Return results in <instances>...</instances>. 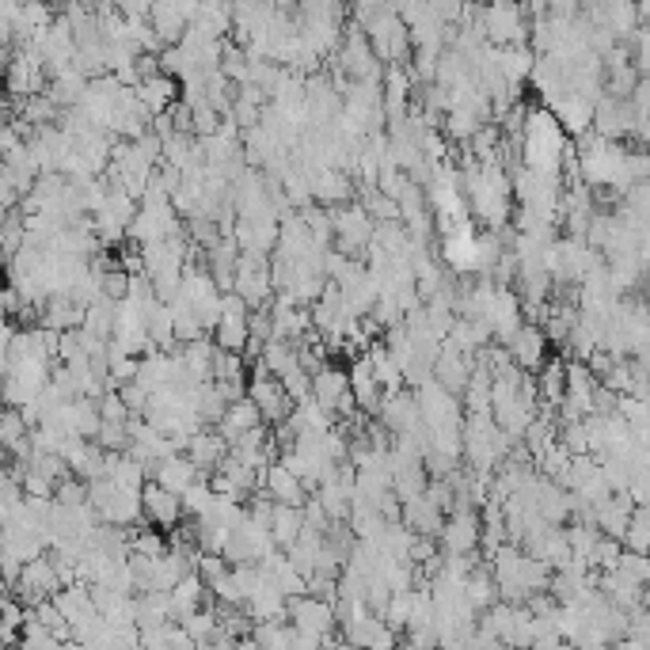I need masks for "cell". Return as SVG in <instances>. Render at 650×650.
Instances as JSON below:
<instances>
[{
	"label": "cell",
	"instance_id": "ba28073f",
	"mask_svg": "<svg viewBox=\"0 0 650 650\" xmlns=\"http://www.w3.org/2000/svg\"><path fill=\"white\" fill-rule=\"evenodd\" d=\"M380 426L388 430L392 437H408L414 430H422V408L419 396L400 388V392L385 396V408H380Z\"/></svg>",
	"mask_w": 650,
	"mask_h": 650
},
{
	"label": "cell",
	"instance_id": "9c48e42d",
	"mask_svg": "<svg viewBox=\"0 0 650 650\" xmlns=\"http://www.w3.org/2000/svg\"><path fill=\"white\" fill-rule=\"evenodd\" d=\"M442 259L457 274H479V232L472 225L442 232Z\"/></svg>",
	"mask_w": 650,
	"mask_h": 650
},
{
	"label": "cell",
	"instance_id": "e0dca14e",
	"mask_svg": "<svg viewBox=\"0 0 650 650\" xmlns=\"http://www.w3.org/2000/svg\"><path fill=\"white\" fill-rule=\"evenodd\" d=\"M445 517H449V514H445L442 506H434L426 494L403 506V525H408L414 536H426V540H437V536H442Z\"/></svg>",
	"mask_w": 650,
	"mask_h": 650
},
{
	"label": "cell",
	"instance_id": "603a6c76",
	"mask_svg": "<svg viewBox=\"0 0 650 650\" xmlns=\"http://www.w3.org/2000/svg\"><path fill=\"white\" fill-rule=\"evenodd\" d=\"M305 510L300 506H278L274 510V544H278V551H289L294 544L300 540V533H305Z\"/></svg>",
	"mask_w": 650,
	"mask_h": 650
},
{
	"label": "cell",
	"instance_id": "d4e9b609",
	"mask_svg": "<svg viewBox=\"0 0 650 650\" xmlns=\"http://www.w3.org/2000/svg\"><path fill=\"white\" fill-rule=\"evenodd\" d=\"M100 414H103V422H107V426H126V422H129V408L122 403L118 392L103 396V400H100Z\"/></svg>",
	"mask_w": 650,
	"mask_h": 650
},
{
	"label": "cell",
	"instance_id": "5b68a950",
	"mask_svg": "<svg viewBox=\"0 0 650 650\" xmlns=\"http://www.w3.org/2000/svg\"><path fill=\"white\" fill-rule=\"evenodd\" d=\"M232 294L248 300V308H266V297L274 294V278H271V255H259V251H243L240 266H237V286Z\"/></svg>",
	"mask_w": 650,
	"mask_h": 650
},
{
	"label": "cell",
	"instance_id": "cb8c5ba5",
	"mask_svg": "<svg viewBox=\"0 0 650 650\" xmlns=\"http://www.w3.org/2000/svg\"><path fill=\"white\" fill-rule=\"evenodd\" d=\"M624 544H628V551H643V556H650V510L647 506L636 510V517H631Z\"/></svg>",
	"mask_w": 650,
	"mask_h": 650
},
{
	"label": "cell",
	"instance_id": "3957f363",
	"mask_svg": "<svg viewBox=\"0 0 650 650\" xmlns=\"http://www.w3.org/2000/svg\"><path fill=\"white\" fill-rule=\"evenodd\" d=\"M331 217H335V251L365 263V255H369V248H373V237H377V225H373L369 209H365L362 202H351V206L335 209Z\"/></svg>",
	"mask_w": 650,
	"mask_h": 650
},
{
	"label": "cell",
	"instance_id": "4316f807",
	"mask_svg": "<svg viewBox=\"0 0 650 650\" xmlns=\"http://www.w3.org/2000/svg\"><path fill=\"white\" fill-rule=\"evenodd\" d=\"M556 650H579V647H574V643H559Z\"/></svg>",
	"mask_w": 650,
	"mask_h": 650
},
{
	"label": "cell",
	"instance_id": "7a4b0ae2",
	"mask_svg": "<svg viewBox=\"0 0 650 650\" xmlns=\"http://www.w3.org/2000/svg\"><path fill=\"white\" fill-rule=\"evenodd\" d=\"M479 27H483L487 43L499 46V50H506V46H525L533 38L529 8H517V4L479 8Z\"/></svg>",
	"mask_w": 650,
	"mask_h": 650
},
{
	"label": "cell",
	"instance_id": "5bb4252c",
	"mask_svg": "<svg viewBox=\"0 0 650 650\" xmlns=\"http://www.w3.org/2000/svg\"><path fill=\"white\" fill-rule=\"evenodd\" d=\"M198 479H202V472L194 468V460L186 457V453H179V457H168V460H160V465L152 468L149 483H160L164 491H172V494L183 499V494L191 491Z\"/></svg>",
	"mask_w": 650,
	"mask_h": 650
},
{
	"label": "cell",
	"instance_id": "2e32d148",
	"mask_svg": "<svg viewBox=\"0 0 650 650\" xmlns=\"http://www.w3.org/2000/svg\"><path fill=\"white\" fill-rule=\"evenodd\" d=\"M84 312L88 308L84 305H77L72 297H50L43 305V323L38 328H46V331H54V335H65V331H80L84 328Z\"/></svg>",
	"mask_w": 650,
	"mask_h": 650
},
{
	"label": "cell",
	"instance_id": "d6986e66",
	"mask_svg": "<svg viewBox=\"0 0 650 650\" xmlns=\"http://www.w3.org/2000/svg\"><path fill=\"white\" fill-rule=\"evenodd\" d=\"M263 426V414H259V408L251 400H240V403H232L229 411H225V419L217 422V434L229 442V449L240 442V437H248L251 430H259Z\"/></svg>",
	"mask_w": 650,
	"mask_h": 650
},
{
	"label": "cell",
	"instance_id": "30bf717a",
	"mask_svg": "<svg viewBox=\"0 0 650 650\" xmlns=\"http://www.w3.org/2000/svg\"><path fill=\"white\" fill-rule=\"evenodd\" d=\"M472 373H476V357L460 354L457 346H449V343L442 346V354H437V362H434V380L445 392L465 396L468 385H472Z\"/></svg>",
	"mask_w": 650,
	"mask_h": 650
},
{
	"label": "cell",
	"instance_id": "52a82bcc",
	"mask_svg": "<svg viewBox=\"0 0 650 650\" xmlns=\"http://www.w3.org/2000/svg\"><path fill=\"white\" fill-rule=\"evenodd\" d=\"M248 400L259 408L263 422H286L297 408V403L286 396V388H282V380L271 377L259 362H255V377H251V388H248Z\"/></svg>",
	"mask_w": 650,
	"mask_h": 650
},
{
	"label": "cell",
	"instance_id": "4fadbf2b",
	"mask_svg": "<svg viewBox=\"0 0 650 650\" xmlns=\"http://www.w3.org/2000/svg\"><path fill=\"white\" fill-rule=\"evenodd\" d=\"M141 499H145V522H149L152 529H179V517H186L183 499L172 491H164L160 483L145 487Z\"/></svg>",
	"mask_w": 650,
	"mask_h": 650
},
{
	"label": "cell",
	"instance_id": "ffe728a7",
	"mask_svg": "<svg viewBox=\"0 0 650 650\" xmlns=\"http://www.w3.org/2000/svg\"><path fill=\"white\" fill-rule=\"evenodd\" d=\"M202 601H206V582H202L198 574H186L172 590V624L183 628L194 613H202Z\"/></svg>",
	"mask_w": 650,
	"mask_h": 650
},
{
	"label": "cell",
	"instance_id": "8fae6325",
	"mask_svg": "<svg viewBox=\"0 0 650 650\" xmlns=\"http://www.w3.org/2000/svg\"><path fill=\"white\" fill-rule=\"evenodd\" d=\"M263 494H271L274 506H308V499H312V491H308V483L300 476L289 472L286 465H271L263 476Z\"/></svg>",
	"mask_w": 650,
	"mask_h": 650
},
{
	"label": "cell",
	"instance_id": "7c38bea8",
	"mask_svg": "<svg viewBox=\"0 0 650 650\" xmlns=\"http://www.w3.org/2000/svg\"><path fill=\"white\" fill-rule=\"evenodd\" d=\"M506 351L522 373H540L544 365H548V335H544L540 323H525Z\"/></svg>",
	"mask_w": 650,
	"mask_h": 650
},
{
	"label": "cell",
	"instance_id": "277c9868",
	"mask_svg": "<svg viewBox=\"0 0 650 650\" xmlns=\"http://www.w3.org/2000/svg\"><path fill=\"white\" fill-rule=\"evenodd\" d=\"M289 628H297L300 636H312V639H323V643H331V636H335V628H339L335 601L312 597V593H305V597L289 601Z\"/></svg>",
	"mask_w": 650,
	"mask_h": 650
},
{
	"label": "cell",
	"instance_id": "8992f818",
	"mask_svg": "<svg viewBox=\"0 0 650 650\" xmlns=\"http://www.w3.org/2000/svg\"><path fill=\"white\" fill-rule=\"evenodd\" d=\"M483 548V517L476 510H453L442 529V556H476Z\"/></svg>",
	"mask_w": 650,
	"mask_h": 650
},
{
	"label": "cell",
	"instance_id": "ac0fdd59",
	"mask_svg": "<svg viewBox=\"0 0 650 650\" xmlns=\"http://www.w3.org/2000/svg\"><path fill=\"white\" fill-rule=\"evenodd\" d=\"M134 92H137V100L152 111V118H160L179 103V80L168 77V72H157V77H149L141 88H134Z\"/></svg>",
	"mask_w": 650,
	"mask_h": 650
},
{
	"label": "cell",
	"instance_id": "484cf974",
	"mask_svg": "<svg viewBox=\"0 0 650 650\" xmlns=\"http://www.w3.org/2000/svg\"><path fill=\"white\" fill-rule=\"evenodd\" d=\"M232 650H263V647L255 643V636H248V639H240V643L232 647Z\"/></svg>",
	"mask_w": 650,
	"mask_h": 650
},
{
	"label": "cell",
	"instance_id": "44dd1931",
	"mask_svg": "<svg viewBox=\"0 0 650 650\" xmlns=\"http://www.w3.org/2000/svg\"><path fill=\"white\" fill-rule=\"evenodd\" d=\"M536 396L544 400V408H563L567 400V365L559 357H548V365L536 377Z\"/></svg>",
	"mask_w": 650,
	"mask_h": 650
},
{
	"label": "cell",
	"instance_id": "7402d4cb",
	"mask_svg": "<svg viewBox=\"0 0 650 650\" xmlns=\"http://www.w3.org/2000/svg\"><path fill=\"white\" fill-rule=\"evenodd\" d=\"M312 198L320 202V206H331V202H346L351 206L354 198V183L346 172H339V168H328V172H320L312 179Z\"/></svg>",
	"mask_w": 650,
	"mask_h": 650
},
{
	"label": "cell",
	"instance_id": "6da1fadb",
	"mask_svg": "<svg viewBox=\"0 0 650 650\" xmlns=\"http://www.w3.org/2000/svg\"><path fill=\"white\" fill-rule=\"evenodd\" d=\"M522 164L533 168V172H548L559 175L563 172V160L571 157L567 149V129L559 126V118L551 115L548 107H536L529 115V126H525L522 137Z\"/></svg>",
	"mask_w": 650,
	"mask_h": 650
},
{
	"label": "cell",
	"instance_id": "9a60e30c",
	"mask_svg": "<svg viewBox=\"0 0 650 650\" xmlns=\"http://www.w3.org/2000/svg\"><path fill=\"white\" fill-rule=\"evenodd\" d=\"M229 442H225L217 430H198V434L186 442V457L194 460V468L198 472H217V468L229 460Z\"/></svg>",
	"mask_w": 650,
	"mask_h": 650
}]
</instances>
